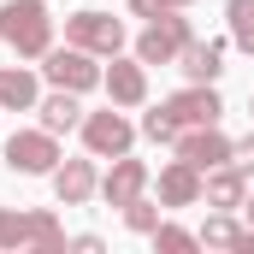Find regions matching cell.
Returning <instances> with one entry per match:
<instances>
[{
	"mask_svg": "<svg viewBox=\"0 0 254 254\" xmlns=\"http://www.w3.org/2000/svg\"><path fill=\"white\" fill-rule=\"evenodd\" d=\"M225 24H231V48L254 60V0H225Z\"/></svg>",
	"mask_w": 254,
	"mask_h": 254,
	"instance_id": "cell-19",
	"label": "cell"
},
{
	"mask_svg": "<svg viewBox=\"0 0 254 254\" xmlns=\"http://www.w3.org/2000/svg\"><path fill=\"white\" fill-rule=\"evenodd\" d=\"M119 213H125V225L136 231V237H154V231H160V201H148V195H136V201L119 207Z\"/></svg>",
	"mask_w": 254,
	"mask_h": 254,
	"instance_id": "cell-20",
	"label": "cell"
},
{
	"mask_svg": "<svg viewBox=\"0 0 254 254\" xmlns=\"http://www.w3.org/2000/svg\"><path fill=\"white\" fill-rule=\"evenodd\" d=\"M243 231H249V225H243L237 213H225V207H219V213H207V225H201L195 237H201L207 249H237V243H243Z\"/></svg>",
	"mask_w": 254,
	"mask_h": 254,
	"instance_id": "cell-18",
	"label": "cell"
},
{
	"mask_svg": "<svg viewBox=\"0 0 254 254\" xmlns=\"http://www.w3.org/2000/svg\"><path fill=\"white\" fill-rule=\"evenodd\" d=\"M54 195H60V207H83L89 195H101L95 154H89V160H60V166H54Z\"/></svg>",
	"mask_w": 254,
	"mask_h": 254,
	"instance_id": "cell-12",
	"label": "cell"
},
{
	"mask_svg": "<svg viewBox=\"0 0 254 254\" xmlns=\"http://www.w3.org/2000/svg\"><path fill=\"white\" fill-rule=\"evenodd\" d=\"M178 160H190L195 172H213L231 160V136L219 125H184L178 130Z\"/></svg>",
	"mask_w": 254,
	"mask_h": 254,
	"instance_id": "cell-8",
	"label": "cell"
},
{
	"mask_svg": "<svg viewBox=\"0 0 254 254\" xmlns=\"http://www.w3.org/2000/svg\"><path fill=\"white\" fill-rule=\"evenodd\" d=\"M195 0H130V12L136 18H160V12H190Z\"/></svg>",
	"mask_w": 254,
	"mask_h": 254,
	"instance_id": "cell-23",
	"label": "cell"
},
{
	"mask_svg": "<svg viewBox=\"0 0 254 254\" xmlns=\"http://www.w3.org/2000/svg\"><path fill=\"white\" fill-rule=\"evenodd\" d=\"M83 148L95 154V160H119L130 154V142H136V125H130L119 107H107V113H83Z\"/></svg>",
	"mask_w": 254,
	"mask_h": 254,
	"instance_id": "cell-7",
	"label": "cell"
},
{
	"mask_svg": "<svg viewBox=\"0 0 254 254\" xmlns=\"http://www.w3.org/2000/svg\"><path fill=\"white\" fill-rule=\"evenodd\" d=\"M36 113H42V130H54V136H65V130L83 125V107H77V95H71V89L42 95V101H36Z\"/></svg>",
	"mask_w": 254,
	"mask_h": 254,
	"instance_id": "cell-17",
	"label": "cell"
},
{
	"mask_svg": "<svg viewBox=\"0 0 254 254\" xmlns=\"http://www.w3.org/2000/svg\"><path fill=\"white\" fill-rule=\"evenodd\" d=\"M148 184H154L148 160H130V154H119V160H113V172L101 178V201H107V207H130L136 195H148Z\"/></svg>",
	"mask_w": 254,
	"mask_h": 254,
	"instance_id": "cell-9",
	"label": "cell"
},
{
	"mask_svg": "<svg viewBox=\"0 0 254 254\" xmlns=\"http://www.w3.org/2000/svg\"><path fill=\"white\" fill-rule=\"evenodd\" d=\"M249 113H254V101H249Z\"/></svg>",
	"mask_w": 254,
	"mask_h": 254,
	"instance_id": "cell-27",
	"label": "cell"
},
{
	"mask_svg": "<svg viewBox=\"0 0 254 254\" xmlns=\"http://www.w3.org/2000/svg\"><path fill=\"white\" fill-rule=\"evenodd\" d=\"M71 249H77V254H101V249H107V243H101L95 231H83V237H71Z\"/></svg>",
	"mask_w": 254,
	"mask_h": 254,
	"instance_id": "cell-25",
	"label": "cell"
},
{
	"mask_svg": "<svg viewBox=\"0 0 254 254\" xmlns=\"http://www.w3.org/2000/svg\"><path fill=\"white\" fill-rule=\"evenodd\" d=\"M0 42H6L18 60H42V54L54 48L48 0H6V6H0Z\"/></svg>",
	"mask_w": 254,
	"mask_h": 254,
	"instance_id": "cell-1",
	"label": "cell"
},
{
	"mask_svg": "<svg viewBox=\"0 0 254 254\" xmlns=\"http://www.w3.org/2000/svg\"><path fill=\"white\" fill-rule=\"evenodd\" d=\"M178 71H184L190 83H219V71H225V42H190V48L178 54Z\"/></svg>",
	"mask_w": 254,
	"mask_h": 254,
	"instance_id": "cell-16",
	"label": "cell"
},
{
	"mask_svg": "<svg viewBox=\"0 0 254 254\" xmlns=\"http://www.w3.org/2000/svg\"><path fill=\"white\" fill-rule=\"evenodd\" d=\"M243 225L254 231V195H243Z\"/></svg>",
	"mask_w": 254,
	"mask_h": 254,
	"instance_id": "cell-26",
	"label": "cell"
},
{
	"mask_svg": "<svg viewBox=\"0 0 254 254\" xmlns=\"http://www.w3.org/2000/svg\"><path fill=\"white\" fill-rule=\"evenodd\" d=\"M178 119H172V113H166V107H154V113H142V136H148V142H160V148H178Z\"/></svg>",
	"mask_w": 254,
	"mask_h": 254,
	"instance_id": "cell-21",
	"label": "cell"
},
{
	"mask_svg": "<svg viewBox=\"0 0 254 254\" xmlns=\"http://www.w3.org/2000/svg\"><path fill=\"white\" fill-rule=\"evenodd\" d=\"M243 195H249V172H243L237 160H225V166H213V172L201 178V201H207V207L237 213V207H243Z\"/></svg>",
	"mask_w": 254,
	"mask_h": 254,
	"instance_id": "cell-13",
	"label": "cell"
},
{
	"mask_svg": "<svg viewBox=\"0 0 254 254\" xmlns=\"http://www.w3.org/2000/svg\"><path fill=\"white\" fill-rule=\"evenodd\" d=\"M101 89H107L113 107H142V101H148V65L113 54V71H101Z\"/></svg>",
	"mask_w": 254,
	"mask_h": 254,
	"instance_id": "cell-11",
	"label": "cell"
},
{
	"mask_svg": "<svg viewBox=\"0 0 254 254\" xmlns=\"http://www.w3.org/2000/svg\"><path fill=\"white\" fill-rule=\"evenodd\" d=\"M201 178H207V172H195L190 160H172V166L160 172V207H195V201H201Z\"/></svg>",
	"mask_w": 254,
	"mask_h": 254,
	"instance_id": "cell-15",
	"label": "cell"
},
{
	"mask_svg": "<svg viewBox=\"0 0 254 254\" xmlns=\"http://www.w3.org/2000/svg\"><path fill=\"white\" fill-rule=\"evenodd\" d=\"M60 160L65 154L54 130H12L6 136V172H18V178H54Z\"/></svg>",
	"mask_w": 254,
	"mask_h": 254,
	"instance_id": "cell-3",
	"label": "cell"
},
{
	"mask_svg": "<svg viewBox=\"0 0 254 254\" xmlns=\"http://www.w3.org/2000/svg\"><path fill=\"white\" fill-rule=\"evenodd\" d=\"M195 42V24L184 12H160V18H148V30L136 36V60L142 65H178V54Z\"/></svg>",
	"mask_w": 254,
	"mask_h": 254,
	"instance_id": "cell-2",
	"label": "cell"
},
{
	"mask_svg": "<svg viewBox=\"0 0 254 254\" xmlns=\"http://www.w3.org/2000/svg\"><path fill=\"white\" fill-rule=\"evenodd\" d=\"M65 42L71 48H89L95 60H113L130 36H125V24L113 12H77V18H65Z\"/></svg>",
	"mask_w": 254,
	"mask_h": 254,
	"instance_id": "cell-6",
	"label": "cell"
},
{
	"mask_svg": "<svg viewBox=\"0 0 254 254\" xmlns=\"http://www.w3.org/2000/svg\"><path fill=\"white\" fill-rule=\"evenodd\" d=\"M160 107H166L178 125H219V113H225V101H219V89H213V83H190V89L166 95Z\"/></svg>",
	"mask_w": 254,
	"mask_h": 254,
	"instance_id": "cell-10",
	"label": "cell"
},
{
	"mask_svg": "<svg viewBox=\"0 0 254 254\" xmlns=\"http://www.w3.org/2000/svg\"><path fill=\"white\" fill-rule=\"evenodd\" d=\"M65 249V231L60 219L48 213V207H36V213H18V207H0V254L6 249Z\"/></svg>",
	"mask_w": 254,
	"mask_h": 254,
	"instance_id": "cell-4",
	"label": "cell"
},
{
	"mask_svg": "<svg viewBox=\"0 0 254 254\" xmlns=\"http://www.w3.org/2000/svg\"><path fill=\"white\" fill-rule=\"evenodd\" d=\"M154 249L184 254V249H201V237H195V231H184V225H166V219H160V231H154Z\"/></svg>",
	"mask_w": 254,
	"mask_h": 254,
	"instance_id": "cell-22",
	"label": "cell"
},
{
	"mask_svg": "<svg viewBox=\"0 0 254 254\" xmlns=\"http://www.w3.org/2000/svg\"><path fill=\"white\" fill-rule=\"evenodd\" d=\"M42 89L30 65H0V113H36Z\"/></svg>",
	"mask_w": 254,
	"mask_h": 254,
	"instance_id": "cell-14",
	"label": "cell"
},
{
	"mask_svg": "<svg viewBox=\"0 0 254 254\" xmlns=\"http://www.w3.org/2000/svg\"><path fill=\"white\" fill-rule=\"evenodd\" d=\"M42 71H48V83L54 89H71V95H89V89H101V65L89 48H48L42 54Z\"/></svg>",
	"mask_w": 254,
	"mask_h": 254,
	"instance_id": "cell-5",
	"label": "cell"
},
{
	"mask_svg": "<svg viewBox=\"0 0 254 254\" xmlns=\"http://www.w3.org/2000/svg\"><path fill=\"white\" fill-rule=\"evenodd\" d=\"M231 160H237L243 172H254V130L243 136V142H231Z\"/></svg>",
	"mask_w": 254,
	"mask_h": 254,
	"instance_id": "cell-24",
	"label": "cell"
}]
</instances>
